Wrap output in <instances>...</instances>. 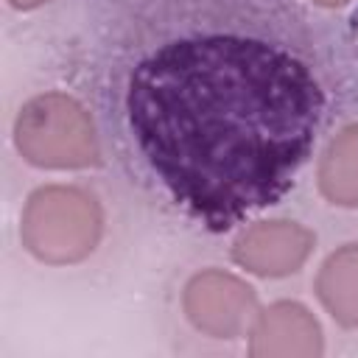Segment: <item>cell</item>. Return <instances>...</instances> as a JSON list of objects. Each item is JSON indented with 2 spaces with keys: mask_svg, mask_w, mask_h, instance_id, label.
Here are the masks:
<instances>
[{
  "mask_svg": "<svg viewBox=\"0 0 358 358\" xmlns=\"http://www.w3.org/2000/svg\"><path fill=\"white\" fill-rule=\"evenodd\" d=\"M255 291L232 274L204 271L185 291V310L190 322L221 338L238 336L255 313Z\"/></svg>",
  "mask_w": 358,
  "mask_h": 358,
  "instance_id": "obj_4",
  "label": "cell"
},
{
  "mask_svg": "<svg viewBox=\"0 0 358 358\" xmlns=\"http://www.w3.org/2000/svg\"><path fill=\"white\" fill-rule=\"evenodd\" d=\"M316 3H324V6H341V3H347V0H316Z\"/></svg>",
  "mask_w": 358,
  "mask_h": 358,
  "instance_id": "obj_10",
  "label": "cell"
},
{
  "mask_svg": "<svg viewBox=\"0 0 358 358\" xmlns=\"http://www.w3.org/2000/svg\"><path fill=\"white\" fill-rule=\"evenodd\" d=\"M20 154L42 168H84L98 159L90 115L67 95L48 92L25 103L17 117Z\"/></svg>",
  "mask_w": 358,
  "mask_h": 358,
  "instance_id": "obj_3",
  "label": "cell"
},
{
  "mask_svg": "<svg viewBox=\"0 0 358 358\" xmlns=\"http://www.w3.org/2000/svg\"><path fill=\"white\" fill-rule=\"evenodd\" d=\"M87 70L123 173L210 232L277 204L355 87L302 0H101Z\"/></svg>",
  "mask_w": 358,
  "mask_h": 358,
  "instance_id": "obj_1",
  "label": "cell"
},
{
  "mask_svg": "<svg viewBox=\"0 0 358 358\" xmlns=\"http://www.w3.org/2000/svg\"><path fill=\"white\" fill-rule=\"evenodd\" d=\"M319 185L333 204H358V126L344 129L330 143L319 168Z\"/></svg>",
  "mask_w": 358,
  "mask_h": 358,
  "instance_id": "obj_8",
  "label": "cell"
},
{
  "mask_svg": "<svg viewBox=\"0 0 358 358\" xmlns=\"http://www.w3.org/2000/svg\"><path fill=\"white\" fill-rule=\"evenodd\" d=\"M319 299L347 327H358V243H350L327 257L316 280Z\"/></svg>",
  "mask_w": 358,
  "mask_h": 358,
  "instance_id": "obj_7",
  "label": "cell"
},
{
  "mask_svg": "<svg viewBox=\"0 0 358 358\" xmlns=\"http://www.w3.org/2000/svg\"><path fill=\"white\" fill-rule=\"evenodd\" d=\"M313 246V235L288 221L257 224L235 243V260L255 274L280 277L296 271Z\"/></svg>",
  "mask_w": 358,
  "mask_h": 358,
  "instance_id": "obj_5",
  "label": "cell"
},
{
  "mask_svg": "<svg viewBox=\"0 0 358 358\" xmlns=\"http://www.w3.org/2000/svg\"><path fill=\"white\" fill-rule=\"evenodd\" d=\"M11 6H17V8H34V6H39V3H45V0H8Z\"/></svg>",
  "mask_w": 358,
  "mask_h": 358,
  "instance_id": "obj_9",
  "label": "cell"
},
{
  "mask_svg": "<svg viewBox=\"0 0 358 358\" xmlns=\"http://www.w3.org/2000/svg\"><path fill=\"white\" fill-rule=\"evenodd\" d=\"M252 355H319L322 333L316 319L296 302H277L252 327Z\"/></svg>",
  "mask_w": 358,
  "mask_h": 358,
  "instance_id": "obj_6",
  "label": "cell"
},
{
  "mask_svg": "<svg viewBox=\"0 0 358 358\" xmlns=\"http://www.w3.org/2000/svg\"><path fill=\"white\" fill-rule=\"evenodd\" d=\"M20 235L39 260L73 263L92 252L101 235V210L76 187H42L25 204Z\"/></svg>",
  "mask_w": 358,
  "mask_h": 358,
  "instance_id": "obj_2",
  "label": "cell"
}]
</instances>
